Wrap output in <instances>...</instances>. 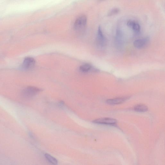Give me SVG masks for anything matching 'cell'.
<instances>
[{"mask_svg":"<svg viewBox=\"0 0 165 165\" xmlns=\"http://www.w3.org/2000/svg\"><path fill=\"white\" fill-rule=\"evenodd\" d=\"M42 91V89L38 87L29 86L23 90L21 93L22 97L25 99L31 98L40 92Z\"/></svg>","mask_w":165,"mask_h":165,"instance_id":"cell-1","label":"cell"},{"mask_svg":"<svg viewBox=\"0 0 165 165\" xmlns=\"http://www.w3.org/2000/svg\"><path fill=\"white\" fill-rule=\"evenodd\" d=\"M87 22V18L84 15L79 16L75 21L74 28L76 31L81 32L85 29Z\"/></svg>","mask_w":165,"mask_h":165,"instance_id":"cell-2","label":"cell"},{"mask_svg":"<svg viewBox=\"0 0 165 165\" xmlns=\"http://www.w3.org/2000/svg\"><path fill=\"white\" fill-rule=\"evenodd\" d=\"M35 63V60L33 58L27 57L24 60L21 68L23 71H28L34 68Z\"/></svg>","mask_w":165,"mask_h":165,"instance_id":"cell-3","label":"cell"},{"mask_svg":"<svg viewBox=\"0 0 165 165\" xmlns=\"http://www.w3.org/2000/svg\"><path fill=\"white\" fill-rule=\"evenodd\" d=\"M97 45L100 47L105 46L107 43L106 38L104 36L101 27L99 26L97 32Z\"/></svg>","mask_w":165,"mask_h":165,"instance_id":"cell-4","label":"cell"},{"mask_svg":"<svg viewBox=\"0 0 165 165\" xmlns=\"http://www.w3.org/2000/svg\"><path fill=\"white\" fill-rule=\"evenodd\" d=\"M149 41V38L147 37L138 39L134 42L133 45L137 48H142L146 45Z\"/></svg>","mask_w":165,"mask_h":165,"instance_id":"cell-5","label":"cell"},{"mask_svg":"<svg viewBox=\"0 0 165 165\" xmlns=\"http://www.w3.org/2000/svg\"><path fill=\"white\" fill-rule=\"evenodd\" d=\"M93 122L98 124H116L117 121L116 120L113 118H104L94 120L93 121Z\"/></svg>","mask_w":165,"mask_h":165,"instance_id":"cell-6","label":"cell"},{"mask_svg":"<svg viewBox=\"0 0 165 165\" xmlns=\"http://www.w3.org/2000/svg\"><path fill=\"white\" fill-rule=\"evenodd\" d=\"M129 98V97H125L109 99L107 100V103L111 105L121 104L127 101Z\"/></svg>","mask_w":165,"mask_h":165,"instance_id":"cell-7","label":"cell"},{"mask_svg":"<svg viewBox=\"0 0 165 165\" xmlns=\"http://www.w3.org/2000/svg\"><path fill=\"white\" fill-rule=\"evenodd\" d=\"M135 111L139 112H144L148 111V107L145 105L138 104L134 107Z\"/></svg>","mask_w":165,"mask_h":165,"instance_id":"cell-8","label":"cell"},{"mask_svg":"<svg viewBox=\"0 0 165 165\" xmlns=\"http://www.w3.org/2000/svg\"><path fill=\"white\" fill-rule=\"evenodd\" d=\"M92 67L91 64H86L82 65L79 68L80 71L83 73H87L91 70Z\"/></svg>","mask_w":165,"mask_h":165,"instance_id":"cell-9","label":"cell"},{"mask_svg":"<svg viewBox=\"0 0 165 165\" xmlns=\"http://www.w3.org/2000/svg\"><path fill=\"white\" fill-rule=\"evenodd\" d=\"M130 28H132L134 32L139 33L140 31V26L139 24L136 21H134Z\"/></svg>","mask_w":165,"mask_h":165,"instance_id":"cell-10","label":"cell"},{"mask_svg":"<svg viewBox=\"0 0 165 165\" xmlns=\"http://www.w3.org/2000/svg\"><path fill=\"white\" fill-rule=\"evenodd\" d=\"M45 157L47 160L50 163L54 164H57L58 163L57 160L55 158L48 153L45 154Z\"/></svg>","mask_w":165,"mask_h":165,"instance_id":"cell-11","label":"cell"},{"mask_svg":"<svg viewBox=\"0 0 165 165\" xmlns=\"http://www.w3.org/2000/svg\"><path fill=\"white\" fill-rule=\"evenodd\" d=\"M120 10L117 8H114L112 9L108 13V16H112L114 15L117 14L119 13Z\"/></svg>","mask_w":165,"mask_h":165,"instance_id":"cell-12","label":"cell"},{"mask_svg":"<svg viewBox=\"0 0 165 165\" xmlns=\"http://www.w3.org/2000/svg\"><path fill=\"white\" fill-rule=\"evenodd\" d=\"M98 1L99 2H102V1H105V0H98Z\"/></svg>","mask_w":165,"mask_h":165,"instance_id":"cell-13","label":"cell"}]
</instances>
